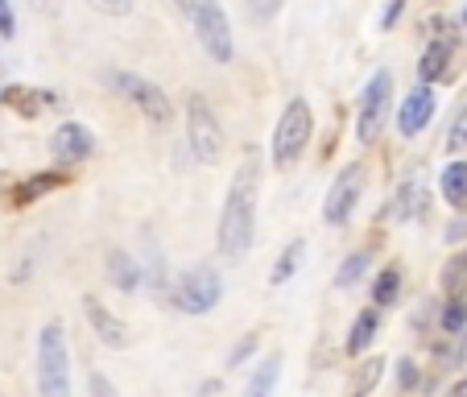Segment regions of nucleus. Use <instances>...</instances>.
Instances as JSON below:
<instances>
[{
    "label": "nucleus",
    "instance_id": "nucleus-1",
    "mask_svg": "<svg viewBox=\"0 0 467 397\" xmlns=\"http://www.w3.org/2000/svg\"><path fill=\"white\" fill-rule=\"evenodd\" d=\"M256 199H261V158L256 150H244L240 158L236 174H232L228 186V199H223V212H220V256L223 261H244L248 248L256 240Z\"/></svg>",
    "mask_w": 467,
    "mask_h": 397
},
{
    "label": "nucleus",
    "instance_id": "nucleus-2",
    "mask_svg": "<svg viewBox=\"0 0 467 397\" xmlns=\"http://www.w3.org/2000/svg\"><path fill=\"white\" fill-rule=\"evenodd\" d=\"M37 393L71 397V344L62 323H46L37 331Z\"/></svg>",
    "mask_w": 467,
    "mask_h": 397
},
{
    "label": "nucleus",
    "instance_id": "nucleus-3",
    "mask_svg": "<svg viewBox=\"0 0 467 397\" xmlns=\"http://www.w3.org/2000/svg\"><path fill=\"white\" fill-rule=\"evenodd\" d=\"M174 5H178V13L186 17L191 34L199 37V46L207 50V58L212 62H232L236 46H232V26H228V17H223L220 0H174Z\"/></svg>",
    "mask_w": 467,
    "mask_h": 397
},
{
    "label": "nucleus",
    "instance_id": "nucleus-4",
    "mask_svg": "<svg viewBox=\"0 0 467 397\" xmlns=\"http://www.w3.org/2000/svg\"><path fill=\"white\" fill-rule=\"evenodd\" d=\"M310 132H315V116H310L306 99H290L277 116V129H274V166H294V162L306 153L310 145Z\"/></svg>",
    "mask_w": 467,
    "mask_h": 397
},
{
    "label": "nucleus",
    "instance_id": "nucleus-5",
    "mask_svg": "<svg viewBox=\"0 0 467 397\" xmlns=\"http://www.w3.org/2000/svg\"><path fill=\"white\" fill-rule=\"evenodd\" d=\"M108 83H112V88L120 91V96L129 99L153 129H170V120H174V104H170V96L153 79L132 75V71H108Z\"/></svg>",
    "mask_w": 467,
    "mask_h": 397
},
{
    "label": "nucleus",
    "instance_id": "nucleus-6",
    "mask_svg": "<svg viewBox=\"0 0 467 397\" xmlns=\"http://www.w3.org/2000/svg\"><path fill=\"white\" fill-rule=\"evenodd\" d=\"M186 145L199 158V166H215L223 153V129H220V116L207 104V96L186 99Z\"/></svg>",
    "mask_w": 467,
    "mask_h": 397
},
{
    "label": "nucleus",
    "instance_id": "nucleus-7",
    "mask_svg": "<svg viewBox=\"0 0 467 397\" xmlns=\"http://www.w3.org/2000/svg\"><path fill=\"white\" fill-rule=\"evenodd\" d=\"M220 298H223V282L212 265L186 269L174 282V290H170V302H174L182 315H207V310L220 307Z\"/></svg>",
    "mask_w": 467,
    "mask_h": 397
},
{
    "label": "nucleus",
    "instance_id": "nucleus-8",
    "mask_svg": "<svg viewBox=\"0 0 467 397\" xmlns=\"http://www.w3.org/2000/svg\"><path fill=\"white\" fill-rule=\"evenodd\" d=\"M389 108H393V75L377 71L360 91V108H356V137L364 145H372L385 132L389 120Z\"/></svg>",
    "mask_w": 467,
    "mask_h": 397
},
{
    "label": "nucleus",
    "instance_id": "nucleus-9",
    "mask_svg": "<svg viewBox=\"0 0 467 397\" xmlns=\"http://www.w3.org/2000/svg\"><path fill=\"white\" fill-rule=\"evenodd\" d=\"M364 183H368V174H364L360 162H352V166H344L336 174V183H331V191H327V204H323V220L336 224V228H344L348 220H352L356 204L364 199Z\"/></svg>",
    "mask_w": 467,
    "mask_h": 397
},
{
    "label": "nucleus",
    "instance_id": "nucleus-10",
    "mask_svg": "<svg viewBox=\"0 0 467 397\" xmlns=\"http://www.w3.org/2000/svg\"><path fill=\"white\" fill-rule=\"evenodd\" d=\"M434 108H439L434 88L431 83H418V88L401 99V108H397V132H401V137H418V132L434 120Z\"/></svg>",
    "mask_w": 467,
    "mask_h": 397
},
{
    "label": "nucleus",
    "instance_id": "nucleus-11",
    "mask_svg": "<svg viewBox=\"0 0 467 397\" xmlns=\"http://www.w3.org/2000/svg\"><path fill=\"white\" fill-rule=\"evenodd\" d=\"M50 150H54V158H58L62 166H79V162H88L91 153H96V137H91L88 124L67 120V124H58Z\"/></svg>",
    "mask_w": 467,
    "mask_h": 397
},
{
    "label": "nucleus",
    "instance_id": "nucleus-12",
    "mask_svg": "<svg viewBox=\"0 0 467 397\" xmlns=\"http://www.w3.org/2000/svg\"><path fill=\"white\" fill-rule=\"evenodd\" d=\"M83 315H88V323H91V331H96L99 344L116 348V352L129 348V327H124V319H116L96 294H83Z\"/></svg>",
    "mask_w": 467,
    "mask_h": 397
},
{
    "label": "nucleus",
    "instance_id": "nucleus-13",
    "mask_svg": "<svg viewBox=\"0 0 467 397\" xmlns=\"http://www.w3.org/2000/svg\"><path fill=\"white\" fill-rule=\"evenodd\" d=\"M451 62H455V37H434L431 46L422 50V62H418V75L422 83H439L451 75Z\"/></svg>",
    "mask_w": 467,
    "mask_h": 397
},
{
    "label": "nucleus",
    "instance_id": "nucleus-14",
    "mask_svg": "<svg viewBox=\"0 0 467 397\" xmlns=\"http://www.w3.org/2000/svg\"><path fill=\"white\" fill-rule=\"evenodd\" d=\"M71 183V174H67V166L62 170H46V174H34V178H26V183H17L13 186V204L17 207H29L34 199H42V194H50V191H58V186H67Z\"/></svg>",
    "mask_w": 467,
    "mask_h": 397
},
{
    "label": "nucleus",
    "instance_id": "nucleus-15",
    "mask_svg": "<svg viewBox=\"0 0 467 397\" xmlns=\"http://www.w3.org/2000/svg\"><path fill=\"white\" fill-rule=\"evenodd\" d=\"M277 381H282V352H269L261 364H256L253 377H248L244 397H274Z\"/></svg>",
    "mask_w": 467,
    "mask_h": 397
},
{
    "label": "nucleus",
    "instance_id": "nucleus-16",
    "mask_svg": "<svg viewBox=\"0 0 467 397\" xmlns=\"http://www.w3.org/2000/svg\"><path fill=\"white\" fill-rule=\"evenodd\" d=\"M108 277H112V286L124 294H132L141 286V269H137V261H132L124 248H112V253H108Z\"/></svg>",
    "mask_w": 467,
    "mask_h": 397
},
{
    "label": "nucleus",
    "instance_id": "nucleus-17",
    "mask_svg": "<svg viewBox=\"0 0 467 397\" xmlns=\"http://www.w3.org/2000/svg\"><path fill=\"white\" fill-rule=\"evenodd\" d=\"M377 327H380L377 310H360L352 319V331H348V356H364V348L377 340Z\"/></svg>",
    "mask_w": 467,
    "mask_h": 397
},
{
    "label": "nucleus",
    "instance_id": "nucleus-18",
    "mask_svg": "<svg viewBox=\"0 0 467 397\" xmlns=\"http://www.w3.org/2000/svg\"><path fill=\"white\" fill-rule=\"evenodd\" d=\"M302 256H306V240L298 236V240H290V245L282 248V256L274 261V269H269V282H274V286H285L294 274H298Z\"/></svg>",
    "mask_w": 467,
    "mask_h": 397
},
{
    "label": "nucleus",
    "instance_id": "nucleus-19",
    "mask_svg": "<svg viewBox=\"0 0 467 397\" xmlns=\"http://www.w3.org/2000/svg\"><path fill=\"white\" fill-rule=\"evenodd\" d=\"M442 199H447L451 207L467 204V158H455L442 170Z\"/></svg>",
    "mask_w": 467,
    "mask_h": 397
},
{
    "label": "nucleus",
    "instance_id": "nucleus-20",
    "mask_svg": "<svg viewBox=\"0 0 467 397\" xmlns=\"http://www.w3.org/2000/svg\"><path fill=\"white\" fill-rule=\"evenodd\" d=\"M0 104H9V108H17V112H26V116H37L42 108H50L54 104V96L50 91H29V88H9L5 96H0Z\"/></svg>",
    "mask_w": 467,
    "mask_h": 397
},
{
    "label": "nucleus",
    "instance_id": "nucleus-21",
    "mask_svg": "<svg viewBox=\"0 0 467 397\" xmlns=\"http://www.w3.org/2000/svg\"><path fill=\"white\" fill-rule=\"evenodd\" d=\"M380 377H385V360H380V356H368V360L356 369L352 385H348V397H368L372 389L380 385Z\"/></svg>",
    "mask_w": 467,
    "mask_h": 397
},
{
    "label": "nucleus",
    "instance_id": "nucleus-22",
    "mask_svg": "<svg viewBox=\"0 0 467 397\" xmlns=\"http://www.w3.org/2000/svg\"><path fill=\"white\" fill-rule=\"evenodd\" d=\"M442 286H447L451 298H463V286H467V248L447 261V269H442Z\"/></svg>",
    "mask_w": 467,
    "mask_h": 397
},
{
    "label": "nucleus",
    "instance_id": "nucleus-23",
    "mask_svg": "<svg viewBox=\"0 0 467 397\" xmlns=\"http://www.w3.org/2000/svg\"><path fill=\"white\" fill-rule=\"evenodd\" d=\"M397 294H401V274H397V269H380L377 282H372V298H377V307H393Z\"/></svg>",
    "mask_w": 467,
    "mask_h": 397
},
{
    "label": "nucleus",
    "instance_id": "nucleus-24",
    "mask_svg": "<svg viewBox=\"0 0 467 397\" xmlns=\"http://www.w3.org/2000/svg\"><path fill=\"white\" fill-rule=\"evenodd\" d=\"M442 331H447V336H463L467 331V302L463 298H447V307H442Z\"/></svg>",
    "mask_w": 467,
    "mask_h": 397
},
{
    "label": "nucleus",
    "instance_id": "nucleus-25",
    "mask_svg": "<svg viewBox=\"0 0 467 397\" xmlns=\"http://www.w3.org/2000/svg\"><path fill=\"white\" fill-rule=\"evenodd\" d=\"M364 269H368V253H352L344 261V269L336 274V286H344V290H348V286H356L364 277Z\"/></svg>",
    "mask_w": 467,
    "mask_h": 397
},
{
    "label": "nucleus",
    "instance_id": "nucleus-26",
    "mask_svg": "<svg viewBox=\"0 0 467 397\" xmlns=\"http://www.w3.org/2000/svg\"><path fill=\"white\" fill-rule=\"evenodd\" d=\"M447 150L459 153L467 150V108H459V116L451 120V132H447Z\"/></svg>",
    "mask_w": 467,
    "mask_h": 397
},
{
    "label": "nucleus",
    "instance_id": "nucleus-27",
    "mask_svg": "<svg viewBox=\"0 0 467 397\" xmlns=\"http://www.w3.org/2000/svg\"><path fill=\"white\" fill-rule=\"evenodd\" d=\"M96 13H104V17H129L132 13V0H88Z\"/></svg>",
    "mask_w": 467,
    "mask_h": 397
},
{
    "label": "nucleus",
    "instance_id": "nucleus-28",
    "mask_svg": "<svg viewBox=\"0 0 467 397\" xmlns=\"http://www.w3.org/2000/svg\"><path fill=\"white\" fill-rule=\"evenodd\" d=\"M256 344H261V340H256V331H248V336H244V340H240V344H236V348H232V356H228V364H232V369H240V364H244V360H248V356H253V352H256Z\"/></svg>",
    "mask_w": 467,
    "mask_h": 397
},
{
    "label": "nucleus",
    "instance_id": "nucleus-29",
    "mask_svg": "<svg viewBox=\"0 0 467 397\" xmlns=\"http://www.w3.org/2000/svg\"><path fill=\"white\" fill-rule=\"evenodd\" d=\"M88 389H91V397H116L112 381H108L104 372H91V377H88Z\"/></svg>",
    "mask_w": 467,
    "mask_h": 397
},
{
    "label": "nucleus",
    "instance_id": "nucleus-30",
    "mask_svg": "<svg viewBox=\"0 0 467 397\" xmlns=\"http://www.w3.org/2000/svg\"><path fill=\"white\" fill-rule=\"evenodd\" d=\"M17 34V17H13V5L0 0V37H13Z\"/></svg>",
    "mask_w": 467,
    "mask_h": 397
},
{
    "label": "nucleus",
    "instance_id": "nucleus-31",
    "mask_svg": "<svg viewBox=\"0 0 467 397\" xmlns=\"http://www.w3.org/2000/svg\"><path fill=\"white\" fill-rule=\"evenodd\" d=\"M401 9H406V0H389L385 13H380V29H393L397 17H401Z\"/></svg>",
    "mask_w": 467,
    "mask_h": 397
},
{
    "label": "nucleus",
    "instance_id": "nucleus-32",
    "mask_svg": "<svg viewBox=\"0 0 467 397\" xmlns=\"http://www.w3.org/2000/svg\"><path fill=\"white\" fill-rule=\"evenodd\" d=\"M401 389H414V381H418V369H414V360H401Z\"/></svg>",
    "mask_w": 467,
    "mask_h": 397
},
{
    "label": "nucleus",
    "instance_id": "nucleus-33",
    "mask_svg": "<svg viewBox=\"0 0 467 397\" xmlns=\"http://www.w3.org/2000/svg\"><path fill=\"white\" fill-rule=\"evenodd\" d=\"M253 13H256V17H274V13H277V0H256Z\"/></svg>",
    "mask_w": 467,
    "mask_h": 397
},
{
    "label": "nucleus",
    "instance_id": "nucleus-34",
    "mask_svg": "<svg viewBox=\"0 0 467 397\" xmlns=\"http://www.w3.org/2000/svg\"><path fill=\"white\" fill-rule=\"evenodd\" d=\"M447 397H467V377H463V381H455V385L447 389Z\"/></svg>",
    "mask_w": 467,
    "mask_h": 397
},
{
    "label": "nucleus",
    "instance_id": "nucleus-35",
    "mask_svg": "<svg viewBox=\"0 0 467 397\" xmlns=\"http://www.w3.org/2000/svg\"><path fill=\"white\" fill-rule=\"evenodd\" d=\"M463 26H467V5H463Z\"/></svg>",
    "mask_w": 467,
    "mask_h": 397
},
{
    "label": "nucleus",
    "instance_id": "nucleus-36",
    "mask_svg": "<svg viewBox=\"0 0 467 397\" xmlns=\"http://www.w3.org/2000/svg\"><path fill=\"white\" fill-rule=\"evenodd\" d=\"M37 5H54V0H37Z\"/></svg>",
    "mask_w": 467,
    "mask_h": 397
}]
</instances>
